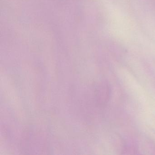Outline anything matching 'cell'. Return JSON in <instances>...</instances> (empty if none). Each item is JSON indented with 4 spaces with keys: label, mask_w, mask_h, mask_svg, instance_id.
Masks as SVG:
<instances>
[]
</instances>
